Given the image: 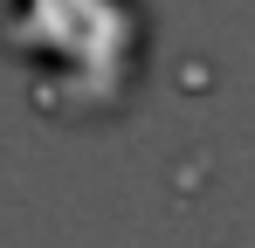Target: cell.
I'll return each instance as SVG.
<instances>
[{"mask_svg":"<svg viewBox=\"0 0 255 248\" xmlns=\"http://www.w3.org/2000/svg\"><path fill=\"white\" fill-rule=\"evenodd\" d=\"M7 48L28 62V97L55 124H104L125 118L145 55L152 14L145 0H14Z\"/></svg>","mask_w":255,"mask_h":248,"instance_id":"obj_1","label":"cell"}]
</instances>
